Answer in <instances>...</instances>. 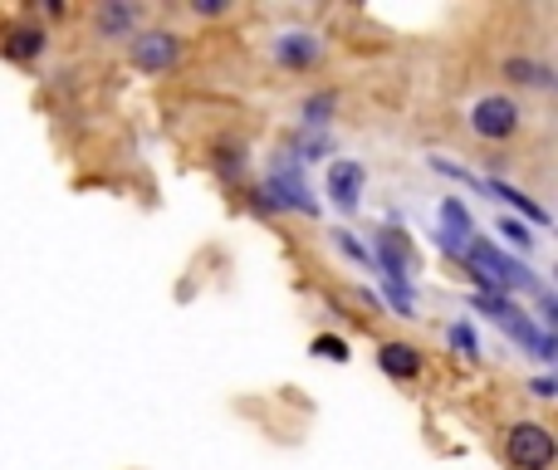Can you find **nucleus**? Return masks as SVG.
<instances>
[{
    "label": "nucleus",
    "mask_w": 558,
    "mask_h": 470,
    "mask_svg": "<svg viewBox=\"0 0 558 470\" xmlns=\"http://www.w3.org/2000/svg\"><path fill=\"white\" fill-rule=\"evenodd\" d=\"M475 309H481V314H490L495 324L505 328V334H510V338H520V344L530 348V353H539L544 363H549V358H554V338L544 334V328H534L530 318H524L520 309L510 304V299H500V294H475Z\"/></svg>",
    "instance_id": "f257e3e1"
},
{
    "label": "nucleus",
    "mask_w": 558,
    "mask_h": 470,
    "mask_svg": "<svg viewBox=\"0 0 558 470\" xmlns=\"http://www.w3.org/2000/svg\"><path fill=\"white\" fill-rule=\"evenodd\" d=\"M510 461L520 470H549L554 466V436L539 422H520L510 432Z\"/></svg>",
    "instance_id": "f03ea898"
},
{
    "label": "nucleus",
    "mask_w": 558,
    "mask_h": 470,
    "mask_svg": "<svg viewBox=\"0 0 558 470\" xmlns=\"http://www.w3.org/2000/svg\"><path fill=\"white\" fill-rule=\"evenodd\" d=\"M270 196H275L279 206H294V212H304V216L318 212V202L308 196L304 177H299V157H279V162H275V172H270Z\"/></svg>",
    "instance_id": "7ed1b4c3"
},
{
    "label": "nucleus",
    "mask_w": 558,
    "mask_h": 470,
    "mask_svg": "<svg viewBox=\"0 0 558 470\" xmlns=\"http://www.w3.org/2000/svg\"><path fill=\"white\" fill-rule=\"evenodd\" d=\"M471 128L481 137H495V143H505V137L520 128V108H514L510 98H481V104L471 108Z\"/></svg>",
    "instance_id": "20e7f679"
},
{
    "label": "nucleus",
    "mask_w": 558,
    "mask_h": 470,
    "mask_svg": "<svg viewBox=\"0 0 558 470\" xmlns=\"http://www.w3.org/2000/svg\"><path fill=\"white\" fill-rule=\"evenodd\" d=\"M471 240H475V226H471V216H465V206L456 202V196H446V202H441V231H436V245H441L446 255L465 260Z\"/></svg>",
    "instance_id": "39448f33"
},
{
    "label": "nucleus",
    "mask_w": 558,
    "mask_h": 470,
    "mask_svg": "<svg viewBox=\"0 0 558 470\" xmlns=\"http://www.w3.org/2000/svg\"><path fill=\"white\" fill-rule=\"evenodd\" d=\"M328 196H333V206H343V212H357V196H363V162L338 157V162L328 167Z\"/></svg>",
    "instance_id": "423d86ee"
},
{
    "label": "nucleus",
    "mask_w": 558,
    "mask_h": 470,
    "mask_svg": "<svg viewBox=\"0 0 558 470\" xmlns=\"http://www.w3.org/2000/svg\"><path fill=\"white\" fill-rule=\"evenodd\" d=\"M133 59H137V69H167L177 59V39L172 35H143V39H133Z\"/></svg>",
    "instance_id": "0eeeda50"
},
{
    "label": "nucleus",
    "mask_w": 558,
    "mask_h": 470,
    "mask_svg": "<svg viewBox=\"0 0 558 470\" xmlns=\"http://www.w3.org/2000/svg\"><path fill=\"white\" fill-rule=\"evenodd\" d=\"M377 250H383L387 279H402V285H407V240L392 236V231H383V236H377Z\"/></svg>",
    "instance_id": "6e6552de"
},
{
    "label": "nucleus",
    "mask_w": 558,
    "mask_h": 470,
    "mask_svg": "<svg viewBox=\"0 0 558 470\" xmlns=\"http://www.w3.org/2000/svg\"><path fill=\"white\" fill-rule=\"evenodd\" d=\"M416 367H422V358H416V348H412V344H387V348H383V373H392V377H412Z\"/></svg>",
    "instance_id": "1a4fd4ad"
},
{
    "label": "nucleus",
    "mask_w": 558,
    "mask_h": 470,
    "mask_svg": "<svg viewBox=\"0 0 558 470\" xmlns=\"http://www.w3.org/2000/svg\"><path fill=\"white\" fill-rule=\"evenodd\" d=\"M485 192H490V196H505V202H510V206H520V212L524 216H530V221H549V212H544V206H534L530 202V196H524V192H514V186H505V182H485Z\"/></svg>",
    "instance_id": "9d476101"
},
{
    "label": "nucleus",
    "mask_w": 558,
    "mask_h": 470,
    "mask_svg": "<svg viewBox=\"0 0 558 470\" xmlns=\"http://www.w3.org/2000/svg\"><path fill=\"white\" fill-rule=\"evenodd\" d=\"M314 55H318V45L308 35H284L279 39V59H284V64H308Z\"/></svg>",
    "instance_id": "9b49d317"
},
{
    "label": "nucleus",
    "mask_w": 558,
    "mask_h": 470,
    "mask_svg": "<svg viewBox=\"0 0 558 470\" xmlns=\"http://www.w3.org/2000/svg\"><path fill=\"white\" fill-rule=\"evenodd\" d=\"M510 74H514V79H524V84H554L549 69H539V64H520V59L510 64Z\"/></svg>",
    "instance_id": "f8f14e48"
},
{
    "label": "nucleus",
    "mask_w": 558,
    "mask_h": 470,
    "mask_svg": "<svg viewBox=\"0 0 558 470\" xmlns=\"http://www.w3.org/2000/svg\"><path fill=\"white\" fill-rule=\"evenodd\" d=\"M10 55H20V59H35V55H39V29H20V35H15V45H10Z\"/></svg>",
    "instance_id": "ddd939ff"
},
{
    "label": "nucleus",
    "mask_w": 558,
    "mask_h": 470,
    "mask_svg": "<svg viewBox=\"0 0 558 470\" xmlns=\"http://www.w3.org/2000/svg\"><path fill=\"white\" fill-rule=\"evenodd\" d=\"M387 299H392V309L412 314V285H402V279H387Z\"/></svg>",
    "instance_id": "4468645a"
},
{
    "label": "nucleus",
    "mask_w": 558,
    "mask_h": 470,
    "mask_svg": "<svg viewBox=\"0 0 558 470\" xmlns=\"http://www.w3.org/2000/svg\"><path fill=\"white\" fill-rule=\"evenodd\" d=\"M500 236L510 240V245H520V250H530V245H534L530 226H520V221H500Z\"/></svg>",
    "instance_id": "2eb2a0df"
},
{
    "label": "nucleus",
    "mask_w": 558,
    "mask_h": 470,
    "mask_svg": "<svg viewBox=\"0 0 558 470\" xmlns=\"http://www.w3.org/2000/svg\"><path fill=\"white\" fill-rule=\"evenodd\" d=\"M451 344L461 348L465 358H481V344H475V334H471V328H465V324H456V328H451Z\"/></svg>",
    "instance_id": "dca6fc26"
},
{
    "label": "nucleus",
    "mask_w": 558,
    "mask_h": 470,
    "mask_svg": "<svg viewBox=\"0 0 558 470\" xmlns=\"http://www.w3.org/2000/svg\"><path fill=\"white\" fill-rule=\"evenodd\" d=\"M104 29H113V35H118V29H133V10H128V5L104 10Z\"/></svg>",
    "instance_id": "f3484780"
},
{
    "label": "nucleus",
    "mask_w": 558,
    "mask_h": 470,
    "mask_svg": "<svg viewBox=\"0 0 558 470\" xmlns=\"http://www.w3.org/2000/svg\"><path fill=\"white\" fill-rule=\"evenodd\" d=\"M333 240H338V250H343V255H353V260H357V265H373V255H367V250L357 245V240L348 236V231H333Z\"/></svg>",
    "instance_id": "a211bd4d"
},
{
    "label": "nucleus",
    "mask_w": 558,
    "mask_h": 470,
    "mask_svg": "<svg viewBox=\"0 0 558 470\" xmlns=\"http://www.w3.org/2000/svg\"><path fill=\"white\" fill-rule=\"evenodd\" d=\"M314 353H318V358H333V363H343V358H348V348H343V338H318V344H314Z\"/></svg>",
    "instance_id": "6ab92c4d"
}]
</instances>
